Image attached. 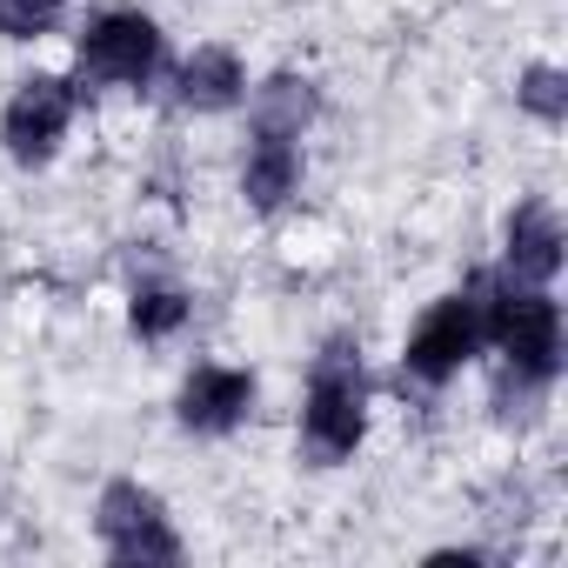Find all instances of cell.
I'll return each mask as SVG.
<instances>
[{
	"mask_svg": "<svg viewBox=\"0 0 568 568\" xmlns=\"http://www.w3.org/2000/svg\"><path fill=\"white\" fill-rule=\"evenodd\" d=\"M368 428V408H362V362L335 342L315 368V388H308V415H302V435H308V455L315 462H342Z\"/></svg>",
	"mask_w": 568,
	"mask_h": 568,
	"instance_id": "cell-1",
	"label": "cell"
},
{
	"mask_svg": "<svg viewBox=\"0 0 568 568\" xmlns=\"http://www.w3.org/2000/svg\"><path fill=\"white\" fill-rule=\"evenodd\" d=\"M481 342H495L521 375H548L555 355H561V315L548 295H501V302H481Z\"/></svg>",
	"mask_w": 568,
	"mask_h": 568,
	"instance_id": "cell-2",
	"label": "cell"
},
{
	"mask_svg": "<svg viewBox=\"0 0 568 568\" xmlns=\"http://www.w3.org/2000/svg\"><path fill=\"white\" fill-rule=\"evenodd\" d=\"M475 348H481V302H475V295H448V302L428 308V322L415 328L408 368H415L422 382H442V375H455Z\"/></svg>",
	"mask_w": 568,
	"mask_h": 568,
	"instance_id": "cell-3",
	"label": "cell"
},
{
	"mask_svg": "<svg viewBox=\"0 0 568 568\" xmlns=\"http://www.w3.org/2000/svg\"><path fill=\"white\" fill-rule=\"evenodd\" d=\"M101 535H108V548H114L121 561H174V555H181V541H174L168 521H161V501L141 495L134 481H114V488L101 495Z\"/></svg>",
	"mask_w": 568,
	"mask_h": 568,
	"instance_id": "cell-4",
	"label": "cell"
},
{
	"mask_svg": "<svg viewBox=\"0 0 568 568\" xmlns=\"http://www.w3.org/2000/svg\"><path fill=\"white\" fill-rule=\"evenodd\" d=\"M161 61V34L148 14H108L81 41V74L88 81H148Z\"/></svg>",
	"mask_w": 568,
	"mask_h": 568,
	"instance_id": "cell-5",
	"label": "cell"
},
{
	"mask_svg": "<svg viewBox=\"0 0 568 568\" xmlns=\"http://www.w3.org/2000/svg\"><path fill=\"white\" fill-rule=\"evenodd\" d=\"M68 114H74V94H68V81H54V74H34L14 101H8V148L21 154V161H41L61 134H68Z\"/></svg>",
	"mask_w": 568,
	"mask_h": 568,
	"instance_id": "cell-6",
	"label": "cell"
},
{
	"mask_svg": "<svg viewBox=\"0 0 568 568\" xmlns=\"http://www.w3.org/2000/svg\"><path fill=\"white\" fill-rule=\"evenodd\" d=\"M247 402H254V382L241 368H194L187 388H181V422L221 435V428H234L247 415Z\"/></svg>",
	"mask_w": 568,
	"mask_h": 568,
	"instance_id": "cell-7",
	"label": "cell"
},
{
	"mask_svg": "<svg viewBox=\"0 0 568 568\" xmlns=\"http://www.w3.org/2000/svg\"><path fill=\"white\" fill-rule=\"evenodd\" d=\"M508 267L521 281H548L561 267V227H555L548 207H521L515 214V227H508Z\"/></svg>",
	"mask_w": 568,
	"mask_h": 568,
	"instance_id": "cell-8",
	"label": "cell"
},
{
	"mask_svg": "<svg viewBox=\"0 0 568 568\" xmlns=\"http://www.w3.org/2000/svg\"><path fill=\"white\" fill-rule=\"evenodd\" d=\"M302 181V154H295V134H267L254 141V161H247V194L254 207H274V201H288V187Z\"/></svg>",
	"mask_w": 568,
	"mask_h": 568,
	"instance_id": "cell-9",
	"label": "cell"
},
{
	"mask_svg": "<svg viewBox=\"0 0 568 568\" xmlns=\"http://www.w3.org/2000/svg\"><path fill=\"white\" fill-rule=\"evenodd\" d=\"M241 61L227 54V48H201L187 68H181V101L187 108H234L241 101Z\"/></svg>",
	"mask_w": 568,
	"mask_h": 568,
	"instance_id": "cell-10",
	"label": "cell"
},
{
	"mask_svg": "<svg viewBox=\"0 0 568 568\" xmlns=\"http://www.w3.org/2000/svg\"><path fill=\"white\" fill-rule=\"evenodd\" d=\"M61 21V0H0V34L8 41H34Z\"/></svg>",
	"mask_w": 568,
	"mask_h": 568,
	"instance_id": "cell-11",
	"label": "cell"
},
{
	"mask_svg": "<svg viewBox=\"0 0 568 568\" xmlns=\"http://www.w3.org/2000/svg\"><path fill=\"white\" fill-rule=\"evenodd\" d=\"M181 315H187V302H181V295H168V288L134 295V328H141V335H174V328H181Z\"/></svg>",
	"mask_w": 568,
	"mask_h": 568,
	"instance_id": "cell-12",
	"label": "cell"
},
{
	"mask_svg": "<svg viewBox=\"0 0 568 568\" xmlns=\"http://www.w3.org/2000/svg\"><path fill=\"white\" fill-rule=\"evenodd\" d=\"M521 101H528L541 121H561V74H555V68H528V81H521Z\"/></svg>",
	"mask_w": 568,
	"mask_h": 568,
	"instance_id": "cell-13",
	"label": "cell"
}]
</instances>
